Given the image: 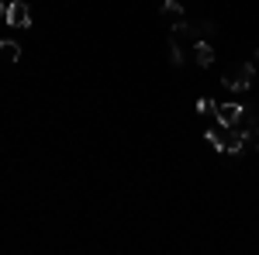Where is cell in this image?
I'll use <instances>...</instances> for the list:
<instances>
[{
    "label": "cell",
    "mask_w": 259,
    "mask_h": 255,
    "mask_svg": "<svg viewBox=\"0 0 259 255\" xmlns=\"http://www.w3.org/2000/svg\"><path fill=\"white\" fill-rule=\"evenodd\" d=\"M242 118H245V111H242L239 104H218L214 107V121H218L221 128H235Z\"/></svg>",
    "instance_id": "3957f363"
},
{
    "label": "cell",
    "mask_w": 259,
    "mask_h": 255,
    "mask_svg": "<svg viewBox=\"0 0 259 255\" xmlns=\"http://www.w3.org/2000/svg\"><path fill=\"white\" fill-rule=\"evenodd\" d=\"M207 145H211V148H214V152H225V131H221V124L218 128H207Z\"/></svg>",
    "instance_id": "ba28073f"
},
{
    "label": "cell",
    "mask_w": 259,
    "mask_h": 255,
    "mask_svg": "<svg viewBox=\"0 0 259 255\" xmlns=\"http://www.w3.org/2000/svg\"><path fill=\"white\" fill-rule=\"evenodd\" d=\"M194 59H197V66H211L214 62V48L207 41H194Z\"/></svg>",
    "instance_id": "5b68a950"
},
{
    "label": "cell",
    "mask_w": 259,
    "mask_h": 255,
    "mask_svg": "<svg viewBox=\"0 0 259 255\" xmlns=\"http://www.w3.org/2000/svg\"><path fill=\"white\" fill-rule=\"evenodd\" d=\"M225 152H228V156H242V152H245V135H242V128H225Z\"/></svg>",
    "instance_id": "277c9868"
},
{
    "label": "cell",
    "mask_w": 259,
    "mask_h": 255,
    "mask_svg": "<svg viewBox=\"0 0 259 255\" xmlns=\"http://www.w3.org/2000/svg\"><path fill=\"white\" fill-rule=\"evenodd\" d=\"M4 14H7V4H4V0H0V18H4Z\"/></svg>",
    "instance_id": "7c38bea8"
},
{
    "label": "cell",
    "mask_w": 259,
    "mask_h": 255,
    "mask_svg": "<svg viewBox=\"0 0 259 255\" xmlns=\"http://www.w3.org/2000/svg\"><path fill=\"white\" fill-rule=\"evenodd\" d=\"M169 62H173V66H183V52H180V45H177V35H173V38H169Z\"/></svg>",
    "instance_id": "8fae6325"
},
{
    "label": "cell",
    "mask_w": 259,
    "mask_h": 255,
    "mask_svg": "<svg viewBox=\"0 0 259 255\" xmlns=\"http://www.w3.org/2000/svg\"><path fill=\"white\" fill-rule=\"evenodd\" d=\"M162 14L169 21H180L183 18V4H180V0H166V4H162Z\"/></svg>",
    "instance_id": "9c48e42d"
},
{
    "label": "cell",
    "mask_w": 259,
    "mask_h": 255,
    "mask_svg": "<svg viewBox=\"0 0 259 255\" xmlns=\"http://www.w3.org/2000/svg\"><path fill=\"white\" fill-rule=\"evenodd\" d=\"M0 59L18 62L21 59V45H18V41H11V38H0Z\"/></svg>",
    "instance_id": "8992f818"
},
{
    "label": "cell",
    "mask_w": 259,
    "mask_h": 255,
    "mask_svg": "<svg viewBox=\"0 0 259 255\" xmlns=\"http://www.w3.org/2000/svg\"><path fill=\"white\" fill-rule=\"evenodd\" d=\"M242 135H245V148H259V124L245 121L242 124Z\"/></svg>",
    "instance_id": "52a82bcc"
},
{
    "label": "cell",
    "mask_w": 259,
    "mask_h": 255,
    "mask_svg": "<svg viewBox=\"0 0 259 255\" xmlns=\"http://www.w3.org/2000/svg\"><path fill=\"white\" fill-rule=\"evenodd\" d=\"M4 21H7L11 28H28V24H31V11H28V4H24V0H11Z\"/></svg>",
    "instance_id": "7a4b0ae2"
},
{
    "label": "cell",
    "mask_w": 259,
    "mask_h": 255,
    "mask_svg": "<svg viewBox=\"0 0 259 255\" xmlns=\"http://www.w3.org/2000/svg\"><path fill=\"white\" fill-rule=\"evenodd\" d=\"M214 107H218V104H214V100H207V97L197 100V114H200V118H214Z\"/></svg>",
    "instance_id": "30bf717a"
},
{
    "label": "cell",
    "mask_w": 259,
    "mask_h": 255,
    "mask_svg": "<svg viewBox=\"0 0 259 255\" xmlns=\"http://www.w3.org/2000/svg\"><path fill=\"white\" fill-rule=\"evenodd\" d=\"M252 62H256V66H259V48H256V56H252Z\"/></svg>",
    "instance_id": "4fadbf2b"
},
{
    "label": "cell",
    "mask_w": 259,
    "mask_h": 255,
    "mask_svg": "<svg viewBox=\"0 0 259 255\" xmlns=\"http://www.w3.org/2000/svg\"><path fill=\"white\" fill-rule=\"evenodd\" d=\"M252 76H256V62H242L235 73L221 76V86H225V90H232V93H245V90L252 86Z\"/></svg>",
    "instance_id": "6da1fadb"
}]
</instances>
